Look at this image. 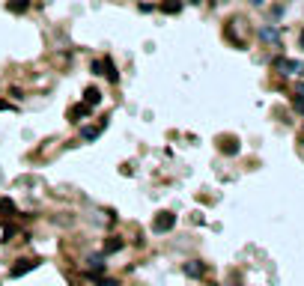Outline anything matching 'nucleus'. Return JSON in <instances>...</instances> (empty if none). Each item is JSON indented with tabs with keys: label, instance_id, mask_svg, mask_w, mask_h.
Here are the masks:
<instances>
[{
	"label": "nucleus",
	"instance_id": "nucleus-3",
	"mask_svg": "<svg viewBox=\"0 0 304 286\" xmlns=\"http://www.w3.org/2000/svg\"><path fill=\"white\" fill-rule=\"evenodd\" d=\"M266 42H278V27H263V33H260Z\"/></svg>",
	"mask_w": 304,
	"mask_h": 286
},
{
	"label": "nucleus",
	"instance_id": "nucleus-7",
	"mask_svg": "<svg viewBox=\"0 0 304 286\" xmlns=\"http://www.w3.org/2000/svg\"><path fill=\"white\" fill-rule=\"evenodd\" d=\"M251 3H257V6H260V3H266V0H251Z\"/></svg>",
	"mask_w": 304,
	"mask_h": 286
},
{
	"label": "nucleus",
	"instance_id": "nucleus-2",
	"mask_svg": "<svg viewBox=\"0 0 304 286\" xmlns=\"http://www.w3.org/2000/svg\"><path fill=\"white\" fill-rule=\"evenodd\" d=\"M173 224H176V218H173L170 212H164V215H158V218H155V233H164V230H170Z\"/></svg>",
	"mask_w": 304,
	"mask_h": 286
},
{
	"label": "nucleus",
	"instance_id": "nucleus-4",
	"mask_svg": "<svg viewBox=\"0 0 304 286\" xmlns=\"http://www.w3.org/2000/svg\"><path fill=\"white\" fill-rule=\"evenodd\" d=\"M101 101V93L99 90H87V104H99Z\"/></svg>",
	"mask_w": 304,
	"mask_h": 286
},
{
	"label": "nucleus",
	"instance_id": "nucleus-8",
	"mask_svg": "<svg viewBox=\"0 0 304 286\" xmlns=\"http://www.w3.org/2000/svg\"><path fill=\"white\" fill-rule=\"evenodd\" d=\"M302 48H304V33H302Z\"/></svg>",
	"mask_w": 304,
	"mask_h": 286
},
{
	"label": "nucleus",
	"instance_id": "nucleus-5",
	"mask_svg": "<svg viewBox=\"0 0 304 286\" xmlns=\"http://www.w3.org/2000/svg\"><path fill=\"white\" fill-rule=\"evenodd\" d=\"M185 272H188L191 278H200V275H203V266H197V263H191V266H185Z\"/></svg>",
	"mask_w": 304,
	"mask_h": 286
},
{
	"label": "nucleus",
	"instance_id": "nucleus-1",
	"mask_svg": "<svg viewBox=\"0 0 304 286\" xmlns=\"http://www.w3.org/2000/svg\"><path fill=\"white\" fill-rule=\"evenodd\" d=\"M275 66H278L284 75H299V72H302V63H296V60H278Z\"/></svg>",
	"mask_w": 304,
	"mask_h": 286
},
{
	"label": "nucleus",
	"instance_id": "nucleus-6",
	"mask_svg": "<svg viewBox=\"0 0 304 286\" xmlns=\"http://www.w3.org/2000/svg\"><path fill=\"white\" fill-rule=\"evenodd\" d=\"M9 9H12V12H18V9H27V0H21V3H12Z\"/></svg>",
	"mask_w": 304,
	"mask_h": 286
}]
</instances>
